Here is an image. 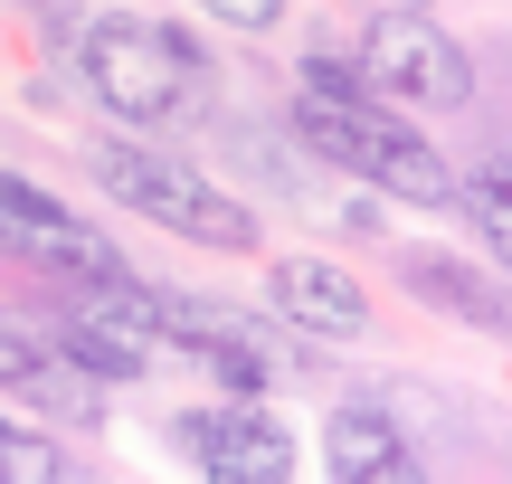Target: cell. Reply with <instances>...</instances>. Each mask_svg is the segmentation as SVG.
<instances>
[{
  "mask_svg": "<svg viewBox=\"0 0 512 484\" xmlns=\"http://www.w3.org/2000/svg\"><path fill=\"white\" fill-rule=\"evenodd\" d=\"M76 76H86V95L114 124H133V143H162V133H181L200 114V48L181 29H162V19H133V10L86 19Z\"/></svg>",
  "mask_w": 512,
  "mask_h": 484,
  "instance_id": "cell-1",
  "label": "cell"
},
{
  "mask_svg": "<svg viewBox=\"0 0 512 484\" xmlns=\"http://www.w3.org/2000/svg\"><path fill=\"white\" fill-rule=\"evenodd\" d=\"M86 171L105 181V200H124L133 219L171 228V238H200V247H238V257H256V209L238 200L228 181H209L200 162H181V152L162 143H133V133H105V143L86 152Z\"/></svg>",
  "mask_w": 512,
  "mask_h": 484,
  "instance_id": "cell-2",
  "label": "cell"
},
{
  "mask_svg": "<svg viewBox=\"0 0 512 484\" xmlns=\"http://www.w3.org/2000/svg\"><path fill=\"white\" fill-rule=\"evenodd\" d=\"M294 143H304L313 162L351 171L361 190H380V200L456 209V162H446L437 143H418L389 105H294Z\"/></svg>",
  "mask_w": 512,
  "mask_h": 484,
  "instance_id": "cell-3",
  "label": "cell"
},
{
  "mask_svg": "<svg viewBox=\"0 0 512 484\" xmlns=\"http://www.w3.org/2000/svg\"><path fill=\"white\" fill-rule=\"evenodd\" d=\"M361 86L389 95V105L465 114V105H475V57H465L456 29H437L427 10H380L361 29Z\"/></svg>",
  "mask_w": 512,
  "mask_h": 484,
  "instance_id": "cell-4",
  "label": "cell"
},
{
  "mask_svg": "<svg viewBox=\"0 0 512 484\" xmlns=\"http://www.w3.org/2000/svg\"><path fill=\"white\" fill-rule=\"evenodd\" d=\"M171 447L190 456L200 484H294V437H285V418H266L256 399L181 409L171 418Z\"/></svg>",
  "mask_w": 512,
  "mask_h": 484,
  "instance_id": "cell-5",
  "label": "cell"
},
{
  "mask_svg": "<svg viewBox=\"0 0 512 484\" xmlns=\"http://www.w3.org/2000/svg\"><path fill=\"white\" fill-rule=\"evenodd\" d=\"M0 238H10V257L67 266V276H86V285H114V276H124V257H114L105 228H86L57 190H38L29 171H0Z\"/></svg>",
  "mask_w": 512,
  "mask_h": 484,
  "instance_id": "cell-6",
  "label": "cell"
},
{
  "mask_svg": "<svg viewBox=\"0 0 512 484\" xmlns=\"http://www.w3.org/2000/svg\"><path fill=\"white\" fill-rule=\"evenodd\" d=\"M266 304L285 323H304V333H323V342H361L370 333V285L342 257H313V247L266 266Z\"/></svg>",
  "mask_w": 512,
  "mask_h": 484,
  "instance_id": "cell-7",
  "label": "cell"
},
{
  "mask_svg": "<svg viewBox=\"0 0 512 484\" xmlns=\"http://www.w3.org/2000/svg\"><path fill=\"white\" fill-rule=\"evenodd\" d=\"M323 466H332V484H427L408 428L380 399H342V409L323 418Z\"/></svg>",
  "mask_w": 512,
  "mask_h": 484,
  "instance_id": "cell-8",
  "label": "cell"
},
{
  "mask_svg": "<svg viewBox=\"0 0 512 484\" xmlns=\"http://www.w3.org/2000/svg\"><path fill=\"white\" fill-rule=\"evenodd\" d=\"M399 285H408V295H427L437 314H465L475 333H503V295H494L484 266H446V257H427V247H408V257H399Z\"/></svg>",
  "mask_w": 512,
  "mask_h": 484,
  "instance_id": "cell-9",
  "label": "cell"
},
{
  "mask_svg": "<svg viewBox=\"0 0 512 484\" xmlns=\"http://www.w3.org/2000/svg\"><path fill=\"white\" fill-rule=\"evenodd\" d=\"M57 361H67V371H95V380H143V371H152L143 342H124L114 323H95V314L57 323Z\"/></svg>",
  "mask_w": 512,
  "mask_h": 484,
  "instance_id": "cell-10",
  "label": "cell"
},
{
  "mask_svg": "<svg viewBox=\"0 0 512 484\" xmlns=\"http://www.w3.org/2000/svg\"><path fill=\"white\" fill-rule=\"evenodd\" d=\"M0 484H67V447L0 418Z\"/></svg>",
  "mask_w": 512,
  "mask_h": 484,
  "instance_id": "cell-11",
  "label": "cell"
},
{
  "mask_svg": "<svg viewBox=\"0 0 512 484\" xmlns=\"http://www.w3.org/2000/svg\"><path fill=\"white\" fill-rule=\"evenodd\" d=\"M456 209L475 219L484 257H503V247H512V219H503V171H465V181H456Z\"/></svg>",
  "mask_w": 512,
  "mask_h": 484,
  "instance_id": "cell-12",
  "label": "cell"
},
{
  "mask_svg": "<svg viewBox=\"0 0 512 484\" xmlns=\"http://www.w3.org/2000/svg\"><path fill=\"white\" fill-rule=\"evenodd\" d=\"M0 390H19V399H38V390H48V352H38V342L19 333L10 314H0Z\"/></svg>",
  "mask_w": 512,
  "mask_h": 484,
  "instance_id": "cell-13",
  "label": "cell"
},
{
  "mask_svg": "<svg viewBox=\"0 0 512 484\" xmlns=\"http://www.w3.org/2000/svg\"><path fill=\"white\" fill-rule=\"evenodd\" d=\"M304 105H380V95H370L342 57H304Z\"/></svg>",
  "mask_w": 512,
  "mask_h": 484,
  "instance_id": "cell-14",
  "label": "cell"
},
{
  "mask_svg": "<svg viewBox=\"0 0 512 484\" xmlns=\"http://www.w3.org/2000/svg\"><path fill=\"white\" fill-rule=\"evenodd\" d=\"M209 19H219V29H238V38H256V29H275V19H285V0H200Z\"/></svg>",
  "mask_w": 512,
  "mask_h": 484,
  "instance_id": "cell-15",
  "label": "cell"
},
{
  "mask_svg": "<svg viewBox=\"0 0 512 484\" xmlns=\"http://www.w3.org/2000/svg\"><path fill=\"white\" fill-rule=\"evenodd\" d=\"M389 10H427V0H389Z\"/></svg>",
  "mask_w": 512,
  "mask_h": 484,
  "instance_id": "cell-16",
  "label": "cell"
},
{
  "mask_svg": "<svg viewBox=\"0 0 512 484\" xmlns=\"http://www.w3.org/2000/svg\"><path fill=\"white\" fill-rule=\"evenodd\" d=\"M0 257H10V238H0Z\"/></svg>",
  "mask_w": 512,
  "mask_h": 484,
  "instance_id": "cell-17",
  "label": "cell"
}]
</instances>
